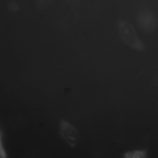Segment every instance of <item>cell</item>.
Segmentation results:
<instances>
[{"instance_id":"obj_1","label":"cell","mask_w":158,"mask_h":158,"mask_svg":"<svg viewBox=\"0 0 158 158\" xmlns=\"http://www.w3.org/2000/svg\"><path fill=\"white\" fill-rule=\"evenodd\" d=\"M118 28L123 41L132 48L140 52H144L146 47L139 39L134 27L129 23L120 20Z\"/></svg>"},{"instance_id":"obj_2","label":"cell","mask_w":158,"mask_h":158,"mask_svg":"<svg viewBox=\"0 0 158 158\" xmlns=\"http://www.w3.org/2000/svg\"><path fill=\"white\" fill-rule=\"evenodd\" d=\"M60 134L66 142L71 147L74 148L80 138L79 133L76 128L67 121L62 119L60 124Z\"/></svg>"},{"instance_id":"obj_3","label":"cell","mask_w":158,"mask_h":158,"mask_svg":"<svg viewBox=\"0 0 158 158\" xmlns=\"http://www.w3.org/2000/svg\"><path fill=\"white\" fill-rule=\"evenodd\" d=\"M138 22L140 27L147 32L152 31L156 27V21L153 15L146 10L141 11L138 15Z\"/></svg>"},{"instance_id":"obj_4","label":"cell","mask_w":158,"mask_h":158,"mask_svg":"<svg viewBox=\"0 0 158 158\" xmlns=\"http://www.w3.org/2000/svg\"><path fill=\"white\" fill-rule=\"evenodd\" d=\"M147 156V153L143 150H137L126 152L124 156L127 158H143Z\"/></svg>"},{"instance_id":"obj_5","label":"cell","mask_w":158,"mask_h":158,"mask_svg":"<svg viewBox=\"0 0 158 158\" xmlns=\"http://www.w3.org/2000/svg\"><path fill=\"white\" fill-rule=\"evenodd\" d=\"M37 4L40 6H44L48 4L52 0H36Z\"/></svg>"},{"instance_id":"obj_6","label":"cell","mask_w":158,"mask_h":158,"mask_svg":"<svg viewBox=\"0 0 158 158\" xmlns=\"http://www.w3.org/2000/svg\"><path fill=\"white\" fill-rule=\"evenodd\" d=\"M9 6L10 10L12 11H15L18 10L19 7L14 2L10 3Z\"/></svg>"}]
</instances>
